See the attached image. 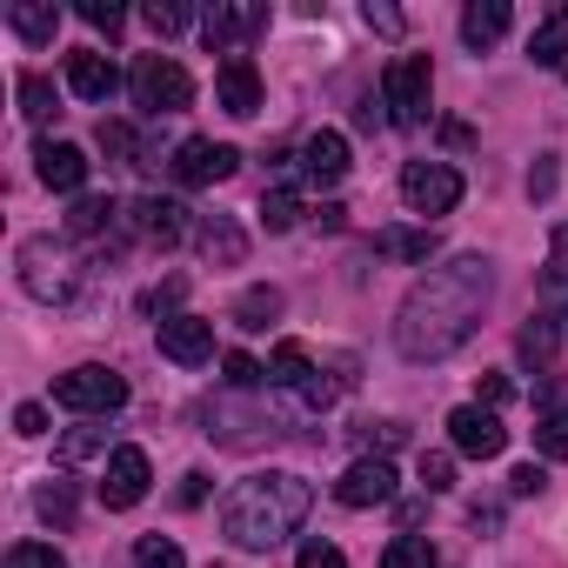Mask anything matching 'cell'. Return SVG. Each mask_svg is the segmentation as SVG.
Instances as JSON below:
<instances>
[{"instance_id": "obj_8", "label": "cell", "mask_w": 568, "mask_h": 568, "mask_svg": "<svg viewBox=\"0 0 568 568\" xmlns=\"http://www.w3.org/2000/svg\"><path fill=\"white\" fill-rule=\"evenodd\" d=\"M448 442H455V455H468V462H495V455L508 448V428H501V415H495V408L468 402V408H455V415H448Z\"/></svg>"}, {"instance_id": "obj_22", "label": "cell", "mask_w": 568, "mask_h": 568, "mask_svg": "<svg viewBox=\"0 0 568 568\" xmlns=\"http://www.w3.org/2000/svg\"><path fill=\"white\" fill-rule=\"evenodd\" d=\"M8 28L28 41V48H48L61 34V8H48V0H14L8 8Z\"/></svg>"}, {"instance_id": "obj_46", "label": "cell", "mask_w": 568, "mask_h": 568, "mask_svg": "<svg viewBox=\"0 0 568 568\" xmlns=\"http://www.w3.org/2000/svg\"><path fill=\"white\" fill-rule=\"evenodd\" d=\"M362 442H368V448H375V442H382V448H402V442H408V428H402V422H368V435H362Z\"/></svg>"}, {"instance_id": "obj_52", "label": "cell", "mask_w": 568, "mask_h": 568, "mask_svg": "<svg viewBox=\"0 0 568 568\" xmlns=\"http://www.w3.org/2000/svg\"><path fill=\"white\" fill-rule=\"evenodd\" d=\"M201 495H207V475H181V501H187V508H194V501H201Z\"/></svg>"}, {"instance_id": "obj_40", "label": "cell", "mask_w": 568, "mask_h": 568, "mask_svg": "<svg viewBox=\"0 0 568 568\" xmlns=\"http://www.w3.org/2000/svg\"><path fill=\"white\" fill-rule=\"evenodd\" d=\"M81 21H88V28H101V34H108V41H114V34H121V21H128V14H121V8H114V0H88V8H81Z\"/></svg>"}, {"instance_id": "obj_5", "label": "cell", "mask_w": 568, "mask_h": 568, "mask_svg": "<svg viewBox=\"0 0 568 568\" xmlns=\"http://www.w3.org/2000/svg\"><path fill=\"white\" fill-rule=\"evenodd\" d=\"M134 101H141L148 114H181V108L194 101V81H187V68L168 61V54H141V61H134Z\"/></svg>"}, {"instance_id": "obj_14", "label": "cell", "mask_w": 568, "mask_h": 568, "mask_svg": "<svg viewBox=\"0 0 568 568\" xmlns=\"http://www.w3.org/2000/svg\"><path fill=\"white\" fill-rule=\"evenodd\" d=\"M34 174H41V187H54V194H81V187H88V154H81L74 141H41V148H34Z\"/></svg>"}, {"instance_id": "obj_16", "label": "cell", "mask_w": 568, "mask_h": 568, "mask_svg": "<svg viewBox=\"0 0 568 568\" xmlns=\"http://www.w3.org/2000/svg\"><path fill=\"white\" fill-rule=\"evenodd\" d=\"M342 174H348V141H342L335 128L308 134V141H302V181H315V187H335Z\"/></svg>"}, {"instance_id": "obj_33", "label": "cell", "mask_w": 568, "mask_h": 568, "mask_svg": "<svg viewBox=\"0 0 568 568\" xmlns=\"http://www.w3.org/2000/svg\"><path fill=\"white\" fill-rule=\"evenodd\" d=\"M541 308H548L555 328H568V267H548L541 274Z\"/></svg>"}, {"instance_id": "obj_32", "label": "cell", "mask_w": 568, "mask_h": 568, "mask_svg": "<svg viewBox=\"0 0 568 568\" xmlns=\"http://www.w3.org/2000/svg\"><path fill=\"white\" fill-rule=\"evenodd\" d=\"M134 568H187V555H181L168 535H141V541H134Z\"/></svg>"}, {"instance_id": "obj_26", "label": "cell", "mask_w": 568, "mask_h": 568, "mask_svg": "<svg viewBox=\"0 0 568 568\" xmlns=\"http://www.w3.org/2000/svg\"><path fill=\"white\" fill-rule=\"evenodd\" d=\"M121 221V207L114 201H101V194H88V201H74V214H68V227L81 234V241H94V234H108Z\"/></svg>"}, {"instance_id": "obj_28", "label": "cell", "mask_w": 568, "mask_h": 568, "mask_svg": "<svg viewBox=\"0 0 568 568\" xmlns=\"http://www.w3.org/2000/svg\"><path fill=\"white\" fill-rule=\"evenodd\" d=\"M515 348H521V362L548 368V362H555V348H561V328L541 315V322H528V328H521V342H515Z\"/></svg>"}, {"instance_id": "obj_35", "label": "cell", "mask_w": 568, "mask_h": 568, "mask_svg": "<svg viewBox=\"0 0 568 568\" xmlns=\"http://www.w3.org/2000/svg\"><path fill=\"white\" fill-rule=\"evenodd\" d=\"M535 448H541L548 462H568V415H541V422H535Z\"/></svg>"}, {"instance_id": "obj_48", "label": "cell", "mask_w": 568, "mask_h": 568, "mask_svg": "<svg viewBox=\"0 0 568 568\" xmlns=\"http://www.w3.org/2000/svg\"><path fill=\"white\" fill-rule=\"evenodd\" d=\"M181 295H187V281H168V288H154V295H148L141 308H148V315H161V308H174Z\"/></svg>"}, {"instance_id": "obj_18", "label": "cell", "mask_w": 568, "mask_h": 568, "mask_svg": "<svg viewBox=\"0 0 568 568\" xmlns=\"http://www.w3.org/2000/svg\"><path fill=\"white\" fill-rule=\"evenodd\" d=\"M194 247H201V261H207V267H241L247 234H241L227 214H201V221H194Z\"/></svg>"}, {"instance_id": "obj_36", "label": "cell", "mask_w": 568, "mask_h": 568, "mask_svg": "<svg viewBox=\"0 0 568 568\" xmlns=\"http://www.w3.org/2000/svg\"><path fill=\"white\" fill-rule=\"evenodd\" d=\"M8 568H68V555L48 548V541H14L8 548Z\"/></svg>"}, {"instance_id": "obj_27", "label": "cell", "mask_w": 568, "mask_h": 568, "mask_svg": "<svg viewBox=\"0 0 568 568\" xmlns=\"http://www.w3.org/2000/svg\"><path fill=\"white\" fill-rule=\"evenodd\" d=\"M295 221H302L295 187H267V194H261V227H267V234H288Z\"/></svg>"}, {"instance_id": "obj_6", "label": "cell", "mask_w": 568, "mask_h": 568, "mask_svg": "<svg viewBox=\"0 0 568 568\" xmlns=\"http://www.w3.org/2000/svg\"><path fill=\"white\" fill-rule=\"evenodd\" d=\"M402 201L428 221V214H455V201H462V174L448 168V161H408L402 168Z\"/></svg>"}, {"instance_id": "obj_42", "label": "cell", "mask_w": 568, "mask_h": 568, "mask_svg": "<svg viewBox=\"0 0 568 568\" xmlns=\"http://www.w3.org/2000/svg\"><path fill=\"white\" fill-rule=\"evenodd\" d=\"M88 455H101V428H74L61 442V462H88Z\"/></svg>"}, {"instance_id": "obj_44", "label": "cell", "mask_w": 568, "mask_h": 568, "mask_svg": "<svg viewBox=\"0 0 568 568\" xmlns=\"http://www.w3.org/2000/svg\"><path fill=\"white\" fill-rule=\"evenodd\" d=\"M295 568H342V548H335V541H308Z\"/></svg>"}, {"instance_id": "obj_41", "label": "cell", "mask_w": 568, "mask_h": 568, "mask_svg": "<svg viewBox=\"0 0 568 568\" xmlns=\"http://www.w3.org/2000/svg\"><path fill=\"white\" fill-rule=\"evenodd\" d=\"M555 181H561V168H555V154H541V161L528 168V194H535V201H548V194H555Z\"/></svg>"}, {"instance_id": "obj_30", "label": "cell", "mask_w": 568, "mask_h": 568, "mask_svg": "<svg viewBox=\"0 0 568 568\" xmlns=\"http://www.w3.org/2000/svg\"><path fill=\"white\" fill-rule=\"evenodd\" d=\"M382 568H435V541L428 535H395L388 555H382Z\"/></svg>"}, {"instance_id": "obj_47", "label": "cell", "mask_w": 568, "mask_h": 568, "mask_svg": "<svg viewBox=\"0 0 568 568\" xmlns=\"http://www.w3.org/2000/svg\"><path fill=\"white\" fill-rule=\"evenodd\" d=\"M541 481H548V475H541L535 462H521V468L508 475V488H515V495H541Z\"/></svg>"}, {"instance_id": "obj_3", "label": "cell", "mask_w": 568, "mask_h": 568, "mask_svg": "<svg viewBox=\"0 0 568 568\" xmlns=\"http://www.w3.org/2000/svg\"><path fill=\"white\" fill-rule=\"evenodd\" d=\"M428 94H435V68H428V54H402V61H388V74H382V108H388L395 128H422V121H428Z\"/></svg>"}, {"instance_id": "obj_11", "label": "cell", "mask_w": 568, "mask_h": 568, "mask_svg": "<svg viewBox=\"0 0 568 568\" xmlns=\"http://www.w3.org/2000/svg\"><path fill=\"white\" fill-rule=\"evenodd\" d=\"M335 501H342V508L395 501V462H388V455H362V462H348L342 481H335Z\"/></svg>"}, {"instance_id": "obj_24", "label": "cell", "mask_w": 568, "mask_h": 568, "mask_svg": "<svg viewBox=\"0 0 568 568\" xmlns=\"http://www.w3.org/2000/svg\"><path fill=\"white\" fill-rule=\"evenodd\" d=\"M308 375H315V362H308L302 342H281V348L267 355V382H274V388H302Z\"/></svg>"}, {"instance_id": "obj_12", "label": "cell", "mask_w": 568, "mask_h": 568, "mask_svg": "<svg viewBox=\"0 0 568 568\" xmlns=\"http://www.w3.org/2000/svg\"><path fill=\"white\" fill-rule=\"evenodd\" d=\"M154 342H161L168 362L201 368V362L214 355V322H201V315H161V322H154Z\"/></svg>"}, {"instance_id": "obj_23", "label": "cell", "mask_w": 568, "mask_h": 568, "mask_svg": "<svg viewBox=\"0 0 568 568\" xmlns=\"http://www.w3.org/2000/svg\"><path fill=\"white\" fill-rule=\"evenodd\" d=\"M34 515L54 521V528H74V481H68V475H48V481L34 488Z\"/></svg>"}, {"instance_id": "obj_15", "label": "cell", "mask_w": 568, "mask_h": 568, "mask_svg": "<svg viewBox=\"0 0 568 568\" xmlns=\"http://www.w3.org/2000/svg\"><path fill=\"white\" fill-rule=\"evenodd\" d=\"M261 28H267V8H207V14H201V41H207L214 54L241 48V41L261 34Z\"/></svg>"}, {"instance_id": "obj_2", "label": "cell", "mask_w": 568, "mask_h": 568, "mask_svg": "<svg viewBox=\"0 0 568 568\" xmlns=\"http://www.w3.org/2000/svg\"><path fill=\"white\" fill-rule=\"evenodd\" d=\"M308 508H315V488H308L302 475L261 468V475H247V481L227 488V501H221V535H227L234 548L261 555V548H281V541H288V535L308 521Z\"/></svg>"}, {"instance_id": "obj_13", "label": "cell", "mask_w": 568, "mask_h": 568, "mask_svg": "<svg viewBox=\"0 0 568 568\" xmlns=\"http://www.w3.org/2000/svg\"><path fill=\"white\" fill-rule=\"evenodd\" d=\"M214 101H221L234 121L261 114V74H254L247 54H227V61H221V74H214Z\"/></svg>"}, {"instance_id": "obj_25", "label": "cell", "mask_w": 568, "mask_h": 568, "mask_svg": "<svg viewBox=\"0 0 568 568\" xmlns=\"http://www.w3.org/2000/svg\"><path fill=\"white\" fill-rule=\"evenodd\" d=\"M375 247L382 254H395V261H435V234L428 227H388V234H375Z\"/></svg>"}, {"instance_id": "obj_39", "label": "cell", "mask_w": 568, "mask_h": 568, "mask_svg": "<svg viewBox=\"0 0 568 568\" xmlns=\"http://www.w3.org/2000/svg\"><path fill=\"white\" fill-rule=\"evenodd\" d=\"M422 488L428 495H448L455 488V462L448 455H422Z\"/></svg>"}, {"instance_id": "obj_1", "label": "cell", "mask_w": 568, "mask_h": 568, "mask_svg": "<svg viewBox=\"0 0 568 568\" xmlns=\"http://www.w3.org/2000/svg\"><path fill=\"white\" fill-rule=\"evenodd\" d=\"M488 295H495L488 254H455V261L428 267L415 288H408L402 315H395V348H402L408 362H448V355L475 335Z\"/></svg>"}, {"instance_id": "obj_17", "label": "cell", "mask_w": 568, "mask_h": 568, "mask_svg": "<svg viewBox=\"0 0 568 568\" xmlns=\"http://www.w3.org/2000/svg\"><path fill=\"white\" fill-rule=\"evenodd\" d=\"M128 221H134L141 241H154V247H174V241L187 234V207H181V201H161V194H141Z\"/></svg>"}, {"instance_id": "obj_19", "label": "cell", "mask_w": 568, "mask_h": 568, "mask_svg": "<svg viewBox=\"0 0 568 568\" xmlns=\"http://www.w3.org/2000/svg\"><path fill=\"white\" fill-rule=\"evenodd\" d=\"M68 88H74L81 101H108V94L121 88V68H114L108 54H68Z\"/></svg>"}, {"instance_id": "obj_7", "label": "cell", "mask_w": 568, "mask_h": 568, "mask_svg": "<svg viewBox=\"0 0 568 568\" xmlns=\"http://www.w3.org/2000/svg\"><path fill=\"white\" fill-rule=\"evenodd\" d=\"M21 288H28L34 302H74V267H68V254H61L48 234L21 247Z\"/></svg>"}, {"instance_id": "obj_37", "label": "cell", "mask_w": 568, "mask_h": 568, "mask_svg": "<svg viewBox=\"0 0 568 568\" xmlns=\"http://www.w3.org/2000/svg\"><path fill=\"white\" fill-rule=\"evenodd\" d=\"M187 21H194V14L181 8V0H154V8H148V28H154V34H181Z\"/></svg>"}, {"instance_id": "obj_4", "label": "cell", "mask_w": 568, "mask_h": 568, "mask_svg": "<svg viewBox=\"0 0 568 568\" xmlns=\"http://www.w3.org/2000/svg\"><path fill=\"white\" fill-rule=\"evenodd\" d=\"M54 402L74 408V415H114V408H128V375H114L101 362H81V368L54 375Z\"/></svg>"}, {"instance_id": "obj_49", "label": "cell", "mask_w": 568, "mask_h": 568, "mask_svg": "<svg viewBox=\"0 0 568 568\" xmlns=\"http://www.w3.org/2000/svg\"><path fill=\"white\" fill-rule=\"evenodd\" d=\"M515 388H508V375H481V408H501Z\"/></svg>"}, {"instance_id": "obj_50", "label": "cell", "mask_w": 568, "mask_h": 568, "mask_svg": "<svg viewBox=\"0 0 568 568\" xmlns=\"http://www.w3.org/2000/svg\"><path fill=\"white\" fill-rule=\"evenodd\" d=\"M541 408L548 415H568V382H541Z\"/></svg>"}, {"instance_id": "obj_31", "label": "cell", "mask_w": 568, "mask_h": 568, "mask_svg": "<svg viewBox=\"0 0 568 568\" xmlns=\"http://www.w3.org/2000/svg\"><path fill=\"white\" fill-rule=\"evenodd\" d=\"M14 94H21V114H28V121H48V114H54V81H48V74H21Z\"/></svg>"}, {"instance_id": "obj_29", "label": "cell", "mask_w": 568, "mask_h": 568, "mask_svg": "<svg viewBox=\"0 0 568 568\" xmlns=\"http://www.w3.org/2000/svg\"><path fill=\"white\" fill-rule=\"evenodd\" d=\"M274 315H281V288H247V295L234 302V322H241V328H267Z\"/></svg>"}, {"instance_id": "obj_34", "label": "cell", "mask_w": 568, "mask_h": 568, "mask_svg": "<svg viewBox=\"0 0 568 568\" xmlns=\"http://www.w3.org/2000/svg\"><path fill=\"white\" fill-rule=\"evenodd\" d=\"M101 154H108V161H134V154H141V134H134L128 121H101Z\"/></svg>"}, {"instance_id": "obj_21", "label": "cell", "mask_w": 568, "mask_h": 568, "mask_svg": "<svg viewBox=\"0 0 568 568\" xmlns=\"http://www.w3.org/2000/svg\"><path fill=\"white\" fill-rule=\"evenodd\" d=\"M508 34V0H468L462 8V41L468 48H495Z\"/></svg>"}, {"instance_id": "obj_9", "label": "cell", "mask_w": 568, "mask_h": 568, "mask_svg": "<svg viewBox=\"0 0 568 568\" xmlns=\"http://www.w3.org/2000/svg\"><path fill=\"white\" fill-rule=\"evenodd\" d=\"M148 481H154V462H148V448H114L108 455V468H101V501L108 508H141L148 501Z\"/></svg>"}, {"instance_id": "obj_45", "label": "cell", "mask_w": 568, "mask_h": 568, "mask_svg": "<svg viewBox=\"0 0 568 568\" xmlns=\"http://www.w3.org/2000/svg\"><path fill=\"white\" fill-rule=\"evenodd\" d=\"M295 395H302L308 408H328V402H335V382H322V368H315V375H308V382H302Z\"/></svg>"}, {"instance_id": "obj_43", "label": "cell", "mask_w": 568, "mask_h": 568, "mask_svg": "<svg viewBox=\"0 0 568 568\" xmlns=\"http://www.w3.org/2000/svg\"><path fill=\"white\" fill-rule=\"evenodd\" d=\"M14 435H28V442L48 435V408H41V402H21V408H14Z\"/></svg>"}, {"instance_id": "obj_38", "label": "cell", "mask_w": 568, "mask_h": 568, "mask_svg": "<svg viewBox=\"0 0 568 568\" xmlns=\"http://www.w3.org/2000/svg\"><path fill=\"white\" fill-rule=\"evenodd\" d=\"M221 368H227V388H261V382H267V368H261L254 355H227Z\"/></svg>"}, {"instance_id": "obj_51", "label": "cell", "mask_w": 568, "mask_h": 568, "mask_svg": "<svg viewBox=\"0 0 568 568\" xmlns=\"http://www.w3.org/2000/svg\"><path fill=\"white\" fill-rule=\"evenodd\" d=\"M368 28H382V34H402V14H395V8H368Z\"/></svg>"}, {"instance_id": "obj_10", "label": "cell", "mask_w": 568, "mask_h": 568, "mask_svg": "<svg viewBox=\"0 0 568 568\" xmlns=\"http://www.w3.org/2000/svg\"><path fill=\"white\" fill-rule=\"evenodd\" d=\"M234 168H241V154H234L227 141L194 134V141L174 148V181H181V187H214V181H227Z\"/></svg>"}, {"instance_id": "obj_20", "label": "cell", "mask_w": 568, "mask_h": 568, "mask_svg": "<svg viewBox=\"0 0 568 568\" xmlns=\"http://www.w3.org/2000/svg\"><path fill=\"white\" fill-rule=\"evenodd\" d=\"M528 61L548 74H568V8H555L535 34H528Z\"/></svg>"}]
</instances>
